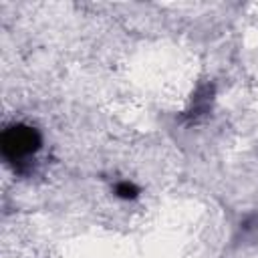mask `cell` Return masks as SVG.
Instances as JSON below:
<instances>
[{
  "instance_id": "cell-1",
  "label": "cell",
  "mask_w": 258,
  "mask_h": 258,
  "mask_svg": "<svg viewBox=\"0 0 258 258\" xmlns=\"http://www.w3.org/2000/svg\"><path fill=\"white\" fill-rule=\"evenodd\" d=\"M38 143H40V139H38V133L34 129L24 127V125H16L4 133L2 149H4L6 157L20 159V157L30 155L38 147Z\"/></svg>"
},
{
  "instance_id": "cell-2",
  "label": "cell",
  "mask_w": 258,
  "mask_h": 258,
  "mask_svg": "<svg viewBox=\"0 0 258 258\" xmlns=\"http://www.w3.org/2000/svg\"><path fill=\"white\" fill-rule=\"evenodd\" d=\"M115 194L119 196V198H123V200H133V198H137V187L133 185V183H129V181H121V183H117V187H115Z\"/></svg>"
}]
</instances>
